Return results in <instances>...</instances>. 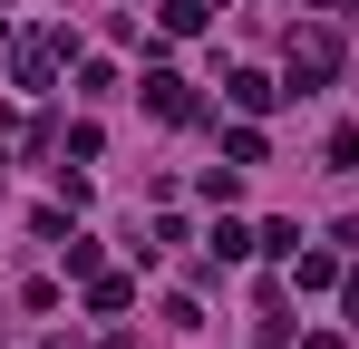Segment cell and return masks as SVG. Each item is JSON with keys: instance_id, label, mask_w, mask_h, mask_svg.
Here are the masks:
<instances>
[{"instance_id": "cell-1", "label": "cell", "mask_w": 359, "mask_h": 349, "mask_svg": "<svg viewBox=\"0 0 359 349\" xmlns=\"http://www.w3.org/2000/svg\"><path fill=\"white\" fill-rule=\"evenodd\" d=\"M330 68H340V39H330V29H292V88L301 97H311Z\"/></svg>"}, {"instance_id": "cell-2", "label": "cell", "mask_w": 359, "mask_h": 349, "mask_svg": "<svg viewBox=\"0 0 359 349\" xmlns=\"http://www.w3.org/2000/svg\"><path fill=\"white\" fill-rule=\"evenodd\" d=\"M146 107L156 116H194V97H184V78H146Z\"/></svg>"}, {"instance_id": "cell-3", "label": "cell", "mask_w": 359, "mask_h": 349, "mask_svg": "<svg viewBox=\"0 0 359 349\" xmlns=\"http://www.w3.org/2000/svg\"><path fill=\"white\" fill-rule=\"evenodd\" d=\"M292 282H301V291H330L340 272H330V252H301V262H292Z\"/></svg>"}, {"instance_id": "cell-4", "label": "cell", "mask_w": 359, "mask_h": 349, "mask_svg": "<svg viewBox=\"0 0 359 349\" xmlns=\"http://www.w3.org/2000/svg\"><path fill=\"white\" fill-rule=\"evenodd\" d=\"M340 301H350V320H359V272H350V282H340Z\"/></svg>"}]
</instances>
